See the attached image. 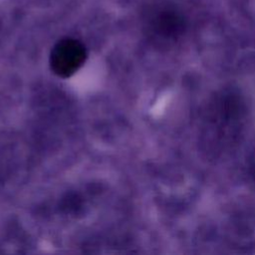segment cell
Wrapping results in <instances>:
<instances>
[{"label": "cell", "instance_id": "1", "mask_svg": "<svg viewBox=\"0 0 255 255\" xmlns=\"http://www.w3.org/2000/svg\"><path fill=\"white\" fill-rule=\"evenodd\" d=\"M87 51L83 43L73 38L60 40L50 54L52 71L61 78L74 75L85 63Z\"/></svg>", "mask_w": 255, "mask_h": 255}]
</instances>
